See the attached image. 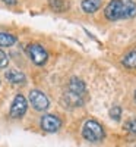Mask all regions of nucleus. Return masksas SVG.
<instances>
[{
    "mask_svg": "<svg viewBox=\"0 0 136 147\" xmlns=\"http://www.w3.org/2000/svg\"><path fill=\"white\" fill-rule=\"evenodd\" d=\"M104 15L108 21L132 19L136 16V3L133 0H111L104 9Z\"/></svg>",
    "mask_w": 136,
    "mask_h": 147,
    "instance_id": "nucleus-1",
    "label": "nucleus"
},
{
    "mask_svg": "<svg viewBox=\"0 0 136 147\" xmlns=\"http://www.w3.org/2000/svg\"><path fill=\"white\" fill-rule=\"evenodd\" d=\"M82 136L86 141L97 143L104 138V128L95 119H88L82 127Z\"/></svg>",
    "mask_w": 136,
    "mask_h": 147,
    "instance_id": "nucleus-2",
    "label": "nucleus"
},
{
    "mask_svg": "<svg viewBox=\"0 0 136 147\" xmlns=\"http://www.w3.org/2000/svg\"><path fill=\"white\" fill-rule=\"evenodd\" d=\"M27 55L32 60V63L37 66H43L48 60V53L47 50L38 43H31L27 46Z\"/></svg>",
    "mask_w": 136,
    "mask_h": 147,
    "instance_id": "nucleus-3",
    "label": "nucleus"
},
{
    "mask_svg": "<svg viewBox=\"0 0 136 147\" xmlns=\"http://www.w3.org/2000/svg\"><path fill=\"white\" fill-rule=\"evenodd\" d=\"M27 110H28V102H27V99L22 94H16L13 102H12V105H10L9 115L13 118V119H21L23 115L27 113Z\"/></svg>",
    "mask_w": 136,
    "mask_h": 147,
    "instance_id": "nucleus-4",
    "label": "nucleus"
},
{
    "mask_svg": "<svg viewBox=\"0 0 136 147\" xmlns=\"http://www.w3.org/2000/svg\"><path fill=\"white\" fill-rule=\"evenodd\" d=\"M29 103L38 112H44L50 107V100L41 90H31L29 91Z\"/></svg>",
    "mask_w": 136,
    "mask_h": 147,
    "instance_id": "nucleus-5",
    "label": "nucleus"
},
{
    "mask_svg": "<svg viewBox=\"0 0 136 147\" xmlns=\"http://www.w3.org/2000/svg\"><path fill=\"white\" fill-rule=\"evenodd\" d=\"M40 125H41V129H44L45 132H57L61 128V119L57 115L47 113L41 116Z\"/></svg>",
    "mask_w": 136,
    "mask_h": 147,
    "instance_id": "nucleus-6",
    "label": "nucleus"
},
{
    "mask_svg": "<svg viewBox=\"0 0 136 147\" xmlns=\"http://www.w3.org/2000/svg\"><path fill=\"white\" fill-rule=\"evenodd\" d=\"M67 91L73 93V94H78L81 97H85L86 99V85L85 82L78 78V77H72L69 80V84H67Z\"/></svg>",
    "mask_w": 136,
    "mask_h": 147,
    "instance_id": "nucleus-7",
    "label": "nucleus"
},
{
    "mask_svg": "<svg viewBox=\"0 0 136 147\" xmlns=\"http://www.w3.org/2000/svg\"><path fill=\"white\" fill-rule=\"evenodd\" d=\"M85 97H81V96H78V94H73V93H70V91H66L65 94H63V105L65 106H67V107H81V106H83L85 105Z\"/></svg>",
    "mask_w": 136,
    "mask_h": 147,
    "instance_id": "nucleus-8",
    "label": "nucleus"
},
{
    "mask_svg": "<svg viewBox=\"0 0 136 147\" xmlns=\"http://www.w3.org/2000/svg\"><path fill=\"white\" fill-rule=\"evenodd\" d=\"M5 77L6 80L10 82V84H15V85H21V84H25L27 81V77H25V74L21 72L19 69H7L6 74H5Z\"/></svg>",
    "mask_w": 136,
    "mask_h": 147,
    "instance_id": "nucleus-9",
    "label": "nucleus"
},
{
    "mask_svg": "<svg viewBox=\"0 0 136 147\" xmlns=\"http://www.w3.org/2000/svg\"><path fill=\"white\" fill-rule=\"evenodd\" d=\"M103 0H82L81 7L85 13H95V12L101 7Z\"/></svg>",
    "mask_w": 136,
    "mask_h": 147,
    "instance_id": "nucleus-10",
    "label": "nucleus"
},
{
    "mask_svg": "<svg viewBox=\"0 0 136 147\" xmlns=\"http://www.w3.org/2000/svg\"><path fill=\"white\" fill-rule=\"evenodd\" d=\"M18 41V37L10 34V32H6V31H0V47H12L13 44H16Z\"/></svg>",
    "mask_w": 136,
    "mask_h": 147,
    "instance_id": "nucleus-11",
    "label": "nucleus"
},
{
    "mask_svg": "<svg viewBox=\"0 0 136 147\" xmlns=\"http://www.w3.org/2000/svg\"><path fill=\"white\" fill-rule=\"evenodd\" d=\"M121 65L127 69H136V49L127 52L121 57Z\"/></svg>",
    "mask_w": 136,
    "mask_h": 147,
    "instance_id": "nucleus-12",
    "label": "nucleus"
},
{
    "mask_svg": "<svg viewBox=\"0 0 136 147\" xmlns=\"http://www.w3.org/2000/svg\"><path fill=\"white\" fill-rule=\"evenodd\" d=\"M48 5L54 12H63L67 7V3L65 0H48Z\"/></svg>",
    "mask_w": 136,
    "mask_h": 147,
    "instance_id": "nucleus-13",
    "label": "nucleus"
},
{
    "mask_svg": "<svg viewBox=\"0 0 136 147\" xmlns=\"http://www.w3.org/2000/svg\"><path fill=\"white\" fill-rule=\"evenodd\" d=\"M125 129L130 134H136V118H130L125 122Z\"/></svg>",
    "mask_w": 136,
    "mask_h": 147,
    "instance_id": "nucleus-14",
    "label": "nucleus"
},
{
    "mask_svg": "<svg viewBox=\"0 0 136 147\" xmlns=\"http://www.w3.org/2000/svg\"><path fill=\"white\" fill-rule=\"evenodd\" d=\"M110 116H111V119H114V121H120L121 119V107H119V106H114L113 109L110 110Z\"/></svg>",
    "mask_w": 136,
    "mask_h": 147,
    "instance_id": "nucleus-15",
    "label": "nucleus"
},
{
    "mask_svg": "<svg viewBox=\"0 0 136 147\" xmlns=\"http://www.w3.org/2000/svg\"><path fill=\"white\" fill-rule=\"evenodd\" d=\"M9 65V57L7 55L3 52V50H0V69H3Z\"/></svg>",
    "mask_w": 136,
    "mask_h": 147,
    "instance_id": "nucleus-16",
    "label": "nucleus"
},
{
    "mask_svg": "<svg viewBox=\"0 0 136 147\" xmlns=\"http://www.w3.org/2000/svg\"><path fill=\"white\" fill-rule=\"evenodd\" d=\"M2 2L6 3V5H16V3H18L16 0H2Z\"/></svg>",
    "mask_w": 136,
    "mask_h": 147,
    "instance_id": "nucleus-17",
    "label": "nucleus"
},
{
    "mask_svg": "<svg viewBox=\"0 0 136 147\" xmlns=\"http://www.w3.org/2000/svg\"><path fill=\"white\" fill-rule=\"evenodd\" d=\"M133 100H135V103H136V91H135V94H133Z\"/></svg>",
    "mask_w": 136,
    "mask_h": 147,
    "instance_id": "nucleus-18",
    "label": "nucleus"
}]
</instances>
